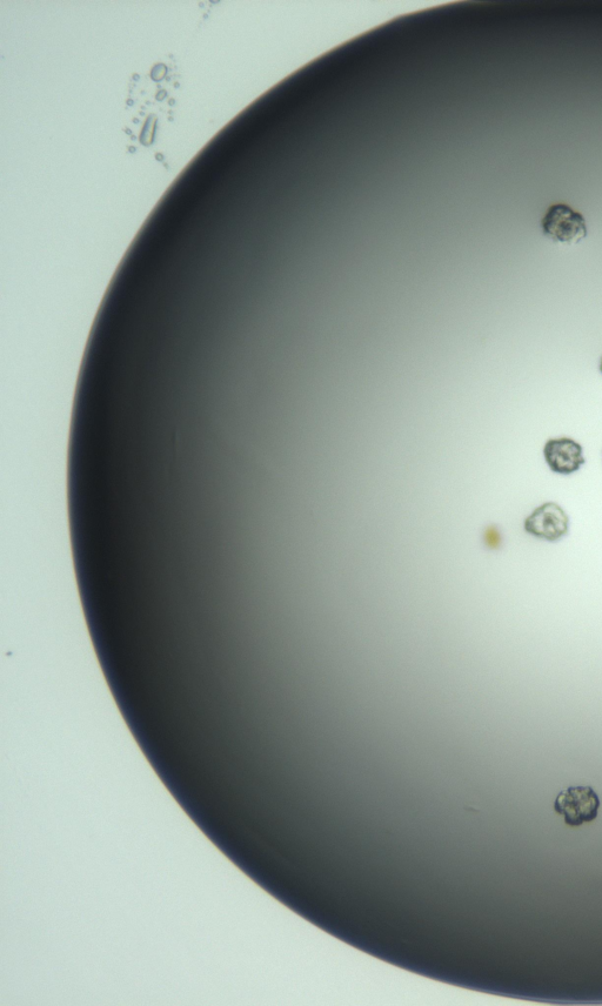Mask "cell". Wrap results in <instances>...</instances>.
<instances>
[{"label": "cell", "instance_id": "cell-1", "mask_svg": "<svg viewBox=\"0 0 602 1006\" xmlns=\"http://www.w3.org/2000/svg\"><path fill=\"white\" fill-rule=\"evenodd\" d=\"M540 227L544 237L557 245H579L588 236L584 214L564 203L548 207L541 218Z\"/></svg>", "mask_w": 602, "mask_h": 1006}, {"label": "cell", "instance_id": "cell-5", "mask_svg": "<svg viewBox=\"0 0 602 1006\" xmlns=\"http://www.w3.org/2000/svg\"><path fill=\"white\" fill-rule=\"evenodd\" d=\"M166 73V67L163 65H157L152 71V78L155 80L162 79Z\"/></svg>", "mask_w": 602, "mask_h": 1006}, {"label": "cell", "instance_id": "cell-6", "mask_svg": "<svg viewBox=\"0 0 602 1006\" xmlns=\"http://www.w3.org/2000/svg\"><path fill=\"white\" fill-rule=\"evenodd\" d=\"M599 372L602 375V357L600 358V361H599Z\"/></svg>", "mask_w": 602, "mask_h": 1006}, {"label": "cell", "instance_id": "cell-3", "mask_svg": "<svg viewBox=\"0 0 602 1006\" xmlns=\"http://www.w3.org/2000/svg\"><path fill=\"white\" fill-rule=\"evenodd\" d=\"M524 529L534 538L558 542L570 532V518L558 503L546 502L528 516Z\"/></svg>", "mask_w": 602, "mask_h": 1006}, {"label": "cell", "instance_id": "cell-4", "mask_svg": "<svg viewBox=\"0 0 602 1006\" xmlns=\"http://www.w3.org/2000/svg\"><path fill=\"white\" fill-rule=\"evenodd\" d=\"M544 458L553 473L571 475L585 465L584 448L571 438L550 439L544 446Z\"/></svg>", "mask_w": 602, "mask_h": 1006}, {"label": "cell", "instance_id": "cell-2", "mask_svg": "<svg viewBox=\"0 0 602 1006\" xmlns=\"http://www.w3.org/2000/svg\"><path fill=\"white\" fill-rule=\"evenodd\" d=\"M600 806V798L592 787H568L555 798L554 811L564 817L567 826L580 827L597 820Z\"/></svg>", "mask_w": 602, "mask_h": 1006}]
</instances>
